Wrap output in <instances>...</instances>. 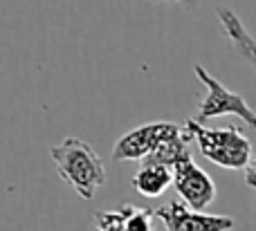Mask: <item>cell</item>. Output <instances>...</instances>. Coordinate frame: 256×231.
Returning <instances> with one entry per match:
<instances>
[{"mask_svg": "<svg viewBox=\"0 0 256 231\" xmlns=\"http://www.w3.org/2000/svg\"><path fill=\"white\" fill-rule=\"evenodd\" d=\"M184 128L191 135V139L198 144V151L202 153V157H207L216 166H222V169H230V171H240V169H248V164L252 162L254 157L252 144L234 126L207 128L204 124L189 119L184 124Z\"/></svg>", "mask_w": 256, "mask_h": 231, "instance_id": "obj_2", "label": "cell"}, {"mask_svg": "<svg viewBox=\"0 0 256 231\" xmlns=\"http://www.w3.org/2000/svg\"><path fill=\"white\" fill-rule=\"evenodd\" d=\"M176 2H182L184 7H196V4H198L200 0H176Z\"/></svg>", "mask_w": 256, "mask_h": 231, "instance_id": "obj_12", "label": "cell"}, {"mask_svg": "<svg viewBox=\"0 0 256 231\" xmlns=\"http://www.w3.org/2000/svg\"><path fill=\"white\" fill-rule=\"evenodd\" d=\"M173 187H176L180 200L196 211L207 209L216 200V184L194 162L191 153L173 166Z\"/></svg>", "mask_w": 256, "mask_h": 231, "instance_id": "obj_5", "label": "cell"}, {"mask_svg": "<svg viewBox=\"0 0 256 231\" xmlns=\"http://www.w3.org/2000/svg\"><path fill=\"white\" fill-rule=\"evenodd\" d=\"M50 157L54 160L58 178L68 182L84 200H92L97 191L106 184V166L102 157L81 137H66L61 144L50 148Z\"/></svg>", "mask_w": 256, "mask_h": 231, "instance_id": "obj_1", "label": "cell"}, {"mask_svg": "<svg viewBox=\"0 0 256 231\" xmlns=\"http://www.w3.org/2000/svg\"><path fill=\"white\" fill-rule=\"evenodd\" d=\"M194 72L198 76V81L207 88V94L202 97L198 106V112H196L194 119L198 124H204V121L214 119V117H222V115H234L238 119H243L250 128L256 130V110L250 108V103L240 97L238 92H232L227 90L216 76H212L202 65H194Z\"/></svg>", "mask_w": 256, "mask_h": 231, "instance_id": "obj_3", "label": "cell"}, {"mask_svg": "<svg viewBox=\"0 0 256 231\" xmlns=\"http://www.w3.org/2000/svg\"><path fill=\"white\" fill-rule=\"evenodd\" d=\"M245 182L252 189H256V157H252V162H250L248 169H245Z\"/></svg>", "mask_w": 256, "mask_h": 231, "instance_id": "obj_11", "label": "cell"}, {"mask_svg": "<svg viewBox=\"0 0 256 231\" xmlns=\"http://www.w3.org/2000/svg\"><path fill=\"white\" fill-rule=\"evenodd\" d=\"M126 216V231H153V218L155 209H140V207L124 205Z\"/></svg>", "mask_w": 256, "mask_h": 231, "instance_id": "obj_9", "label": "cell"}, {"mask_svg": "<svg viewBox=\"0 0 256 231\" xmlns=\"http://www.w3.org/2000/svg\"><path fill=\"white\" fill-rule=\"evenodd\" d=\"M94 231H126L124 209L97 211L94 214Z\"/></svg>", "mask_w": 256, "mask_h": 231, "instance_id": "obj_10", "label": "cell"}, {"mask_svg": "<svg viewBox=\"0 0 256 231\" xmlns=\"http://www.w3.org/2000/svg\"><path fill=\"white\" fill-rule=\"evenodd\" d=\"M173 184V169L155 162H144L132 175V189L144 198H160Z\"/></svg>", "mask_w": 256, "mask_h": 231, "instance_id": "obj_8", "label": "cell"}, {"mask_svg": "<svg viewBox=\"0 0 256 231\" xmlns=\"http://www.w3.org/2000/svg\"><path fill=\"white\" fill-rule=\"evenodd\" d=\"M155 218L162 220L166 231H232L234 218L196 211L184 202H168L155 209Z\"/></svg>", "mask_w": 256, "mask_h": 231, "instance_id": "obj_6", "label": "cell"}, {"mask_svg": "<svg viewBox=\"0 0 256 231\" xmlns=\"http://www.w3.org/2000/svg\"><path fill=\"white\" fill-rule=\"evenodd\" d=\"M216 16H218V20H220L222 34H225V38L232 43V47H234L236 52H238V56H243L250 65L256 67V38L248 31L243 20L227 7H218Z\"/></svg>", "mask_w": 256, "mask_h": 231, "instance_id": "obj_7", "label": "cell"}, {"mask_svg": "<svg viewBox=\"0 0 256 231\" xmlns=\"http://www.w3.org/2000/svg\"><path fill=\"white\" fill-rule=\"evenodd\" d=\"M184 133V126L173 121H153L122 135L112 146V160L115 162H144L153 153H158L166 142Z\"/></svg>", "mask_w": 256, "mask_h": 231, "instance_id": "obj_4", "label": "cell"}]
</instances>
